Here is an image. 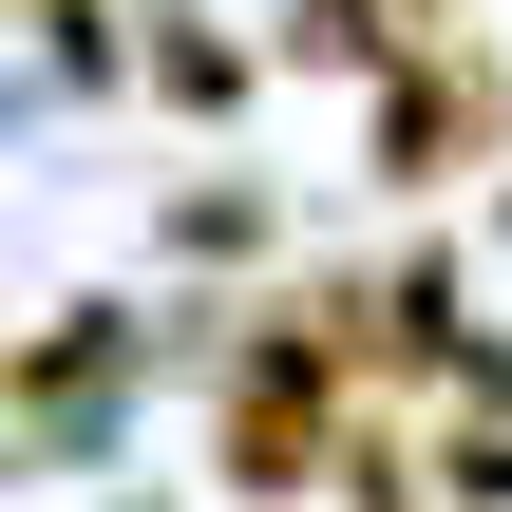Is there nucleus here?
Returning a JSON list of instances; mask_svg holds the SVG:
<instances>
[{
  "label": "nucleus",
  "mask_w": 512,
  "mask_h": 512,
  "mask_svg": "<svg viewBox=\"0 0 512 512\" xmlns=\"http://www.w3.org/2000/svg\"><path fill=\"white\" fill-rule=\"evenodd\" d=\"M494 133H512V76L456 19L380 57V190H456V171H494Z\"/></svg>",
  "instance_id": "f257e3e1"
},
{
  "label": "nucleus",
  "mask_w": 512,
  "mask_h": 512,
  "mask_svg": "<svg viewBox=\"0 0 512 512\" xmlns=\"http://www.w3.org/2000/svg\"><path fill=\"white\" fill-rule=\"evenodd\" d=\"M114 380H133V342H114V323H76V342H38V361H19V399H38V418H76V399H114Z\"/></svg>",
  "instance_id": "f03ea898"
}]
</instances>
